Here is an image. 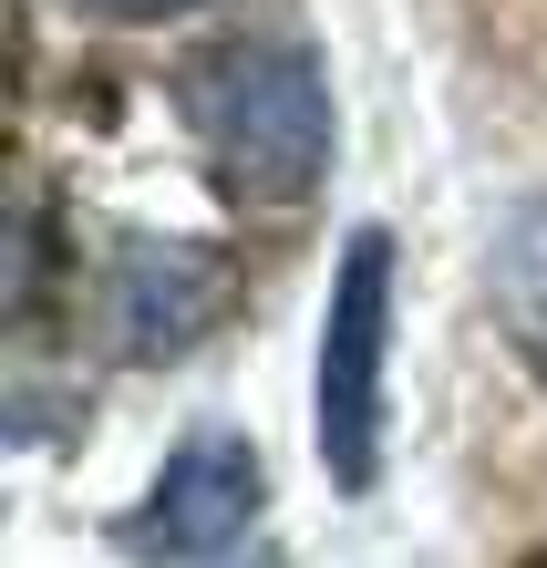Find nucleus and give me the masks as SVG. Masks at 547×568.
Returning a JSON list of instances; mask_svg holds the SVG:
<instances>
[{"mask_svg":"<svg viewBox=\"0 0 547 568\" xmlns=\"http://www.w3.org/2000/svg\"><path fill=\"white\" fill-rule=\"evenodd\" d=\"M176 114L249 196H311L331 165V83L300 42H217L176 73Z\"/></svg>","mask_w":547,"mask_h":568,"instance_id":"obj_1","label":"nucleus"},{"mask_svg":"<svg viewBox=\"0 0 547 568\" xmlns=\"http://www.w3.org/2000/svg\"><path fill=\"white\" fill-rule=\"evenodd\" d=\"M383 352H393V239L352 227L321 311V465L341 496H362L383 465Z\"/></svg>","mask_w":547,"mask_h":568,"instance_id":"obj_2","label":"nucleus"},{"mask_svg":"<svg viewBox=\"0 0 547 568\" xmlns=\"http://www.w3.org/2000/svg\"><path fill=\"white\" fill-rule=\"evenodd\" d=\"M269 507V476H259V445H237V434H186L176 455H165L155 496L124 517V548L134 558H165V568H207L249 538V517Z\"/></svg>","mask_w":547,"mask_h":568,"instance_id":"obj_3","label":"nucleus"},{"mask_svg":"<svg viewBox=\"0 0 547 568\" xmlns=\"http://www.w3.org/2000/svg\"><path fill=\"white\" fill-rule=\"evenodd\" d=\"M217 311H227V270H217L207 248L134 239V248L114 258V352H124V362H165V352H186Z\"/></svg>","mask_w":547,"mask_h":568,"instance_id":"obj_4","label":"nucleus"},{"mask_svg":"<svg viewBox=\"0 0 547 568\" xmlns=\"http://www.w3.org/2000/svg\"><path fill=\"white\" fill-rule=\"evenodd\" d=\"M496 321H506V352L547 393V186L496 227Z\"/></svg>","mask_w":547,"mask_h":568,"instance_id":"obj_5","label":"nucleus"},{"mask_svg":"<svg viewBox=\"0 0 547 568\" xmlns=\"http://www.w3.org/2000/svg\"><path fill=\"white\" fill-rule=\"evenodd\" d=\"M83 11H114V21H165V11H196V0H83Z\"/></svg>","mask_w":547,"mask_h":568,"instance_id":"obj_6","label":"nucleus"}]
</instances>
